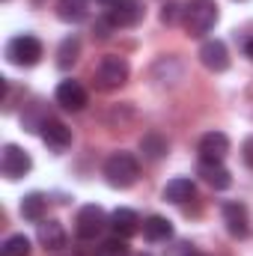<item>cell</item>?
Wrapping results in <instances>:
<instances>
[{
    "label": "cell",
    "mask_w": 253,
    "mask_h": 256,
    "mask_svg": "<svg viewBox=\"0 0 253 256\" xmlns=\"http://www.w3.org/2000/svg\"><path fill=\"white\" fill-rule=\"evenodd\" d=\"M200 176H202L214 191H224V188L232 185V176H230V170H226L224 164H206V161H200Z\"/></svg>",
    "instance_id": "cell-16"
},
{
    "label": "cell",
    "mask_w": 253,
    "mask_h": 256,
    "mask_svg": "<svg viewBox=\"0 0 253 256\" xmlns=\"http://www.w3.org/2000/svg\"><path fill=\"white\" fill-rule=\"evenodd\" d=\"M39 242L45 244V250H60L66 248V232L57 220H48V224H39Z\"/></svg>",
    "instance_id": "cell-19"
},
{
    "label": "cell",
    "mask_w": 253,
    "mask_h": 256,
    "mask_svg": "<svg viewBox=\"0 0 253 256\" xmlns=\"http://www.w3.org/2000/svg\"><path fill=\"white\" fill-rule=\"evenodd\" d=\"M194 194H196V188H194L190 179H173L164 188V200L173 202V206H185L188 200H194Z\"/></svg>",
    "instance_id": "cell-18"
},
{
    "label": "cell",
    "mask_w": 253,
    "mask_h": 256,
    "mask_svg": "<svg viewBox=\"0 0 253 256\" xmlns=\"http://www.w3.org/2000/svg\"><path fill=\"white\" fill-rule=\"evenodd\" d=\"M244 54L253 60V39H244Z\"/></svg>",
    "instance_id": "cell-26"
},
{
    "label": "cell",
    "mask_w": 253,
    "mask_h": 256,
    "mask_svg": "<svg viewBox=\"0 0 253 256\" xmlns=\"http://www.w3.org/2000/svg\"><path fill=\"white\" fill-rule=\"evenodd\" d=\"M143 12L146 9H143L140 0H120V3L110 6L108 21H110V27H134V24H140Z\"/></svg>",
    "instance_id": "cell-9"
},
{
    "label": "cell",
    "mask_w": 253,
    "mask_h": 256,
    "mask_svg": "<svg viewBox=\"0 0 253 256\" xmlns=\"http://www.w3.org/2000/svg\"><path fill=\"white\" fill-rule=\"evenodd\" d=\"M39 134H42V140L54 149V152H63V149H68L72 146V128L66 126V122H60V120H45L42 122V128H39Z\"/></svg>",
    "instance_id": "cell-12"
},
{
    "label": "cell",
    "mask_w": 253,
    "mask_h": 256,
    "mask_svg": "<svg viewBox=\"0 0 253 256\" xmlns=\"http://www.w3.org/2000/svg\"><path fill=\"white\" fill-rule=\"evenodd\" d=\"M140 256H149V254H140Z\"/></svg>",
    "instance_id": "cell-29"
},
{
    "label": "cell",
    "mask_w": 253,
    "mask_h": 256,
    "mask_svg": "<svg viewBox=\"0 0 253 256\" xmlns=\"http://www.w3.org/2000/svg\"><path fill=\"white\" fill-rule=\"evenodd\" d=\"M176 18H179V6H176V3H167L164 12H161V21H164V24H173Z\"/></svg>",
    "instance_id": "cell-24"
},
{
    "label": "cell",
    "mask_w": 253,
    "mask_h": 256,
    "mask_svg": "<svg viewBox=\"0 0 253 256\" xmlns=\"http://www.w3.org/2000/svg\"><path fill=\"white\" fill-rule=\"evenodd\" d=\"M0 256H30V238L27 236H9L0 248Z\"/></svg>",
    "instance_id": "cell-22"
},
{
    "label": "cell",
    "mask_w": 253,
    "mask_h": 256,
    "mask_svg": "<svg viewBox=\"0 0 253 256\" xmlns=\"http://www.w3.org/2000/svg\"><path fill=\"white\" fill-rule=\"evenodd\" d=\"M86 15H90L86 0H57V18L66 24H80Z\"/></svg>",
    "instance_id": "cell-14"
},
{
    "label": "cell",
    "mask_w": 253,
    "mask_h": 256,
    "mask_svg": "<svg viewBox=\"0 0 253 256\" xmlns=\"http://www.w3.org/2000/svg\"><path fill=\"white\" fill-rule=\"evenodd\" d=\"M185 18V30L194 39H202L206 33H212V27L218 24V3L214 0H188L182 9Z\"/></svg>",
    "instance_id": "cell-1"
},
{
    "label": "cell",
    "mask_w": 253,
    "mask_h": 256,
    "mask_svg": "<svg viewBox=\"0 0 253 256\" xmlns=\"http://www.w3.org/2000/svg\"><path fill=\"white\" fill-rule=\"evenodd\" d=\"M96 256H128V244H126V238L114 236L110 242H104V244L98 248V254H96Z\"/></svg>",
    "instance_id": "cell-23"
},
{
    "label": "cell",
    "mask_w": 253,
    "mask_h": 256,
    "mask_svg": "<svg viewBox=\"0 0 253 256\" xmlns=\"http://www.w3.org/2000/svg\"><path fill=\"white\" fill-rule=\"evenodd\" d=\"M78 54H80V42H78V36H68L60 42V51H57V66L60 68H68V66L78 60Z\"/></svg>",
    "instance_id": "cell-21"
},
{
    "label": "cell",
    "mask_w": 253,
    "mask_h": 256,
    "mask_svg": "<svg viewBox=\"0 0 253 256\" xmlns=\"http://www.w3.org/2000/svg\"><path fill=\"white\" fill-rule=\"evenodd\" d=\"M104 226H110V218H108V214H104V208H102V206H96V202L84 206V208L78 212V218H74V232H78V238H84V242H90V238L102 236V230H104Z\"/></svg>",
    "instance_id": "cell-4"
},
{
    "label": "cell",
    "mask_w": 253,
    "mask_h": 256,
    "mask_svg": "<svg viewBox=\"0 0 253 256\" xmlns=\"http://www.w3.org/2000/svg\"><path fill=\"white\" fill-rule=\"evenodd\" d=\"M182 256H206V254H200V250H185Z\"/></svg>",
    "instance_id": "cell-27"
},
{
    "label": "cell",
    "mask_w": 253,
    "mask_h": 256,
    "mask_svg": "<svg viewBox=\"0 0 253 256\" xmlns=\"http://www.w3.org/2000/svg\"><path fill=\"white\" fill-rule=\"evenodd\" d=\"M30 167H33V161H30V155H27L21 146H15V143H6V146H3V155H0V173H3L9 182L27 176Z\"/></svg>",
    "instance_id": "cell-6"
},
{
    "label": "cell",
    "mask_w": 253,
    "mask_h": 256,
    "mask_svg": "<svg viewBox=\"0 0 253 256\" xmlns=\"http://www.w3.org/2000/svg\"><path fill=\"white\" fill-rule=\"evenodd\" d=\"M110 230H114V236H120V238H131V236L140 230L137 212H134V208H116V212L110 214Z\"/></svg>",
    "instance_id": "cell-13"
},
{
    "label": "cell",
    "mask_w": 253,
    "mask_h": 256,
    "mask_svg": "<svg viewBox=\"0 0 253 256\" xmlns=\"http://www.w3.org/2000/svg\"><path fill=\"white\" fill-rule=\"evenodd\" d=\"M54 98H57V104H60L63 110H72V114H78V110L86 108V90H84L78 80H63V84L57 86Z\"/></svg>",
    "instance_id": "cell-11"
},
{
    "label": "cell",
    "mask_w": 253,
    "mask_h": 256,
    "mask_svg": "<svg viewBox=\"0 0 253 256\" xmlns=\"http://www.w3.org/2000/svg\"><path fill=\"white\" fill-rule=\"evenodd\" d=\"M140 149H143V155H146V158L158 161V158H164V155H167V140H164L161 134H146V137L140 140Z\"/></svg>",
    "instance_id": "cell-20"
},
{
    "label": "cell",
    "mask_w": 253,
    "mask_h": 256,
    "mask_svg": "<svg viewBox=\"0 0 253 256\" xmlns=\"http://www.w3.org/2000/svg\"><path fill=\"white\" fill-rule=\"evenodd\" d=\"M200 63L208 72H226L230 68V51L220 39H206L200 48Z\"/></svg>",
    "instance_id": "cell-10"
},
{
    "label": "cell",
    "mask_w": 253,
    "mask_h": 256,
    "mask_svg": "<svg viewBox=\"0 0 253 256\" xmlns=\"http://www.w3.org/2000/svg\"><path fill=\"white\" fill-rule=\"evenodd\" d=\"M98 3H108V6H114V3H120V0H98Z\"/></svg>",
    "instance_id": "cell-28"
},
{
    "label": "cell",
    "mask_w": 253,
    "mask_h": 256,
    "mask_svg": "<svg viewBox=\"0 0 253 256\" xmlns=\"http://www.w3.org/2000/svg\"><path fill=\"white\" fill-rule=\"evenodd\" d=\"M224 224L232 238H250V212L244 202H224Z\"/></svg>",
    "instance_id": "cell-8"
},
{
    "label": "cell",
    "mask_w": 253,
    "mask_h": 256,
    "mask_svg": "<svg viewBox=\"0 0 253 256\" xmlns=\"http://www.w3.org/2000/svg\"><path fill=\"white\" fill-rule=\"evenodd\" d=\"M196 152H200V161H206V164H224V158L230 152V137L224 131H208L200 137Z\"/></svg>",
    "instance_id": "cell-7"
},
{
    "label": "cell",
    "mask_w": 253,
    "mask_h": 256,
    "mask_svg": "<svg viewBox=\"0 0 253 256\" xmlns=\"http://www.w3.org/2000/svg\"><path fill=\"white\" fill-rule=\"evenodd\" d=\"M45 208H48V196L39 194V191L27 194V196L21 200V214H24V220H30V224H42Z\"/></svg>",
    "instance_id": "cell-15"
},
{
    "label": "cell",
    "mask_w": 253,
    "mask_h": 256,
    "mask_svg": "<svg viewBox=\"0 0 253 256\" xmlns=\"http://www.w3.org/2000/svg\"><path fill=\"white\" fill-rule=\"evenodd\" d=\"M143 236L149 242H167V238H173V224L161 214H149L143 220Z\"/></svg>",
    "instance_id": "cell-17"
},
{
    "label": "cell",
    "mask_w": 253,
    "mask_h": 256,
    "mask_svg": "<svg viewBox=\"0 0 253 256\" xmlns=\"http://www.w3.org/2000/svg\"><path fill=\"white\" fill-rule=\"evenodd\" d=\"M6 60L12 66H21V68H30L42 60V42L30 33H21V36H12L6 42Z\"/></svg>",
    "instance_id": "cell-3"
},
{
    "label": "cell",
    "mask_w": 253,
    "mask_h": 256,
    "mask_svg": "<svg viewBox=\"0 0 253 256\" xmlns=\"http://www.w3.org/2000/svg\"><path fill=\"white\" fill-rule=\"evenodd\" d=\"M140 176V164L131 152H114L104 161V182L110 188H131Z\"/></svg>",
    "instance_id": "cell-2"
},
{
    "label": "cell",
    "mask_w": 253,
    "mask_h": 256,
    "mask_svg": "<svg viewBox=\"0 0 253 256\" xmlns=\"http://www.w3.org/2000/svg\"><path fill=\"white\" fill-rule=\"evenodd\" d=\"M242 158H244L248 167H253V137H248V140L242 143Z\"/></svg>",
    "instance_id": "cell-25"
},
{
    "label": "cell",
    "mask_w": 253,
    "mask_h": 256,
    "mask_svg": "<svg viewBox=\"0 0 253 256\" xmlns=\"http://www.w3.org/2000/svg\"><path fill=\"white\" fill-rule=\"evenodd\" d=\"M128 80V63L116 54H108L102 57V63L96 66V84L102 90H116Z\"/></svg>",
    "instance_id": "cell-5"
}]
</instances>
